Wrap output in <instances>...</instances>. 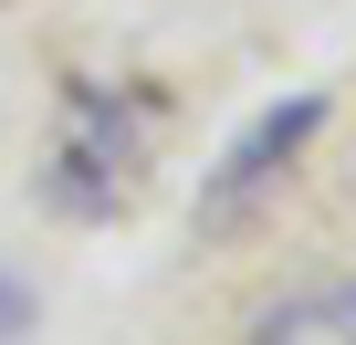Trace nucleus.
<instances>
[{"label": "nucleus", "mask_w": 356, "mask_h": 345, "mask_svg": "<svg viewBox=\"0 0 356 345\" xmlns=\"http://www.w3.org/2000/svg\"><path fill=\"white\" fill-rule=\"evenodd\" d=\"M136 157H147V115H115L105 84H74L63 105V146H53V210L63 220H115L136 199Z\"/></svg>", "instance_id": "nucleus-1"}, {"label": "nucleus", "mask_w": 356, "mask_h": 345, "mask_svg": "<svg viewBox=\"0 0 356 345\" xmlns=\"http://www.w3.org/2000/svg\"><path fill=\"white\" fill-rule=\"evenodd\" d=\"M252 345H356V283H314L252 314Z\"/></svg>", "instance_id": "nucleus-3"}, {"label": "nucleus", "mask_w": 356, "mask_h": 345, "mask_svg": "<svg viewBox=\"0 0 356 345\" xmlns=\"http://www.w3.org/2000/svg\"><path fill=\"white\" fill-rule=\"evenodd\" d=\"M314 126H325V105H314V94L273 105V115H262V126H252V136L220 157V178L200 189V230H241V220L273 199V178H283V167L304 157V136H314Z\"/></svg>", "instance_id": "nucleus-2"}, {"label": "nucleus", "mask_w": 356, "mask_h": 345, "mask_svg": "<svg viewBox=\"0 0 356 345\" xmlns=\"http://www.w3.org/2000/svg\"><path fill=\"white\" fill-rule=\"evenodd\" d=\"M0 324H22V293H11V283H0Z\"/></svg>", "instance_id": "nucleus-4"}]
</instances>
